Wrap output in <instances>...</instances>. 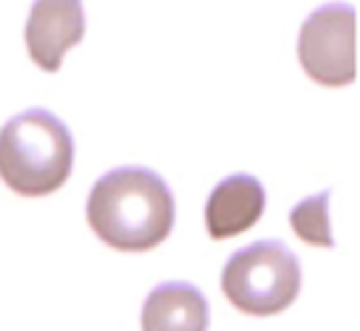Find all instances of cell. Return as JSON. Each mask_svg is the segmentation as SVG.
<instances>
[{"instance_id":"cell-1","label":"cell","mask_w":360,"mask_h":331,"mask_svg":"<svg viewBox=\"0 0 360 331\" xmlns=\"http://www.w3.org/2000/svg\"><path fill=\"white\" fill-rule=\"evenodd\" d=\"M174 221L176 202L169 184L145 166L103 174L87 197V223L113 250H153L171 234Z\"/></svg>"},{"instance_id":"cell-2","label":"cell","mask_w":360,"mask_h":331,"mask_svg":"<svg viewBox=\"0 0 360 331\" xmlns=\"http://www.w3.org/2000/svg\"><path fill=\"white\" fill-rule=\"evenodd\" d=\"M74 169V137L45 108H30L0 129V179L21 197L60 190Z\"/></svg>"},{"instance_id":"cell-3","label":"cell","mask_w":360,"mask_h":331,"mask_svg":"<svg viewBox=\"0 0 360 331\" xmlns=\"http://www.w3.org/2000/svg\"><path fill=\"white\" fill-rule=\"evenodd\" d=\"M302 271L297 255L279 240H260L231 255L221 271L226 300L250 316H274L297 300Z\"/></svg>"},{"instance_id":"cell-4","label":"cell","mask_w":360,"mask_h":331,"mask_svg":"<svg viewBox=\"0 0 360 331\" xmlns=\"http://www.w3.org/2000/svg\"><path fill=\"white\" fill-rule=\"evenodd\" d=\"M297 58L313 82L345 87L358 77V13L350 3H326L310 13L297 37Z\"/></svg>"},{"instance_id":"cell-5","label":"cell","mask_w":360,"mask_h":331,"mask_svg":"<svg viewBox=\"0 0 360 331\" xmlns=\"http://www.w3.org/2000/svg\"><path fill=\"white\" fill-rule=\"evenodd\" d=\"M84 30L82 0H34L24 30L30 58L42 71H58L66 51L84 40Z\"/></svg>"},{"instance_id":"cell-6","label":"cell","mask_w":360,"mask_h":331,"mask_svg":"<svg viewBox=\"0 0 360 331\" xmlns=\"http://www.w3.org/2000/svg\"><path fill=\"white\" fill-rule=\"evenodd\" d=\"M266 211V187L250 174L221 179L205 202V229L213 240H229L252 229Z\"/></svg>"},{"instance_id":"cell-7","label":"cell","mask_w":360,"mask_h":331,"mask_svg":"<svg viewBox=\"0 0 360 331\" xmlns=\"http://www.w3.org/2000/svg\"><path fill=\"white\" fill-rule=\"evenodd\" d=\"M208 300L190 281H163L142 305V331H208Z\"/></svg>"},{"instance_id":"cell-8","label":"cell","mask_w":360,"mask_h":331,"mask_svg":"<svg viewBox=\"0 0 360 331\" xmlns=\"http://www.w3.org/2000/svg\"><path fill=\"white\" fill-rule=\"evenodd\" d=\"M329 197L331 190H323L297 202L290 213V223L295 234L308 245H316V247H334V237H331L329 226Z\"/></svg>"}]
</instances>
